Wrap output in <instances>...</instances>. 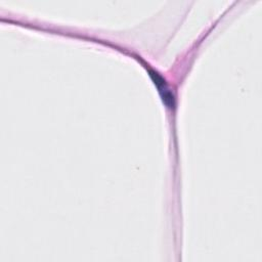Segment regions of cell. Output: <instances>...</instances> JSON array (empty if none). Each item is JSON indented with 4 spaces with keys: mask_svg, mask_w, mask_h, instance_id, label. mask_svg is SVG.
<instances>
[{
    "mask_svg": "<svg viewBox=\"0 0 262 262\" xmlns=\"http://www.w3.org/2000/svg\"><path fill=\"white\" fill-rule=\"evenodd\" d=\"M151 76L153 77L154 82L157 85L159 91L162 92V96H163V99L165 100V104L169 106H173L174 98L171 94V91L168 89V87L164 83L163 79L158 75V73H155V72H151Z\"/></svg>",
    "mask_w": 262,
    "mask_h": 262,
    "instance_id": "1",
    "label": "cell"
}]
</instances>
